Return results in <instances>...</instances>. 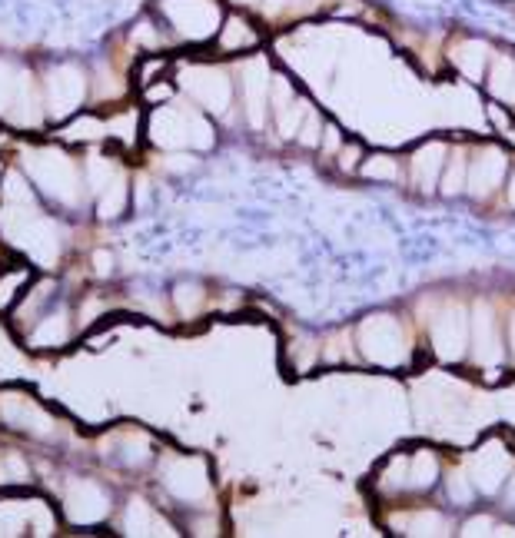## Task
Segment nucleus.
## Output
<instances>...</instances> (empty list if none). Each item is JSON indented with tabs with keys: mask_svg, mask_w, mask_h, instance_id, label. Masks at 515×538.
Listing matches in <instances>:
<instances>
[{
	"mask_svg": "<svg viewBox=\"0 0 515 538\" xmlns=\"http://www.w3.org/2000/svg\"><path fill=\"white\" fill-rule=\"evenodd\" d=\"M84 87L87 80L77 67L60 64L47 74V110L54 120H64L67 113H74L84 100Z\"/></svg>",
	"mask_w": 515,
	"mask_h": 538,
	"instance_id": "5",
	"label": "nucleus"
},
{
	"mask_svg": "<svg viewBox=\"0 0 515 538\" xmlns=\"http://www.w3.org/2000/svg\"><path fill=\"white\" fill-rule=\"evenodd\" d=\"M27 283V273L24 269H14V273H7V276H0V306H10L14 303V296H17V289Z\"/></svg>",
	"mask_w": 515,
	"mask_h": 538,
	"instance_id": "16",
	"label": "nucleus"
},
{
	"mask_svg": "<svg viewBox=\"0 0 515 538\" xmlns=\"http://www.w3.org/2000/svg\"><path fill=\"white\" fill-rule=\"evenodd\" d=\"M0 113L14 123H20V127H34L40 120L30 77L20 74V70H14L10 64H4V60H0Z\"/></svg>",
	"mask_w": 515,
	"mask_h": 538,
	"instance_id": "4",
	"label": "nucleus"
},
{
	"mask_svg": "<svg viewBox=\"0 0 515 538\" xmlns=\"http://www.w3.org/2000/svg\"><path fill=\"white\" fill-rule=\"evenodd\" d=\"M64 505H67L70 522L90 525V522H100L103 515L110 512V495L94 482H74L67 489V502Z\"/></svg>",
	"mask_w": 515,
	"mask_h": 538,
	"instance_id": "6",
	"label": "nucleus"
},
{
	"mask_svg": "<svg viewBox=\"0 0 515 538\" xmlns=\"http://www.w3.org/2000/svg\"><path fill=\"white\" fill-rule=\"evenodd\" d=\"M0 230L14 246L27 250L30 260H37L40 266H54L60 256V230L54 220L40 216L34 200H20V203H4L0 210Z\"/></svg>",
	"mask_w": 515,
	"mask_h": 538,
	"instance_id": "1",
	"label": "nucleus"
},
{
	"mask_svg": "<svg viewBox=\"0 0 515 538\" xmlns=\"http://www.w3.org/2000/svg\"><path fill=\"white\" fill-rule=\"evenodd\" d=\"M187 87L197 93V97L206 103L210 110H223L226 107V97H230V87L220 74H210V70H200V74H190Z\"/></svg>",
	"mask_w": 515,
	"mask_h": 538,
	"instance_id": "10",
	"label": "nucleus"
},
{
	"mask_svg": "<svg viewBox=\"0 0 515 538\" xmlns=\"http://www.w3.org/2000/svg\"><path fill=\"white\" fill-rule=\"evenodd\" d=\"M67 336H70V323H67V313H64V309H60V313L47 316V319H40V326L34 329V333H30V346L50 349V346L67 343Z\"/></svg>",
	"mask_w": 515,
	"mask_h": 538,
	"instance_id": "11",
	"label": "nucleus"
},
{
	"mask_svg": "<svg viewBox=\"0 0 515 538\" xmlns=\"http://www.w3.org/2000/svg\"><path fill=\"white\" fill-rule=\"evenodd\" d=\"M123 206H127V183H123V177H117L100 193V216L103 220H113V216L123 213Z\"/></svg>",
	"mask_w": 515,
	"mask_h": 538,
	"instance_id": "13",
	"label": "nucleus"
},
{
	"mask_svg": "<svg viewBox=\"0 0 515 538\" xmlns=\"http://www.w3.org/2000/svg\"><path fill=\"white\" fill-rule=\"evenodd\" d=\"M20 366V356L10 349V343H7V336L0 333V376H14L10 369H17Z\"/></svg>",
	"mask_w": 515,
	"mask_h": 538,
	"instance_id": "19",
	"label": "nucleus"
},
{
	"mask_svg": "<svg viewBox=\"0 0 515 538\" xmlns=\"http://www.w3.org/2000/svg\"><path fill=\"white\" fill-rule=\"evenodd\" d=\"M512 203H515V180H512Z\"/></svg>",
	"mask_w": 515,
	"mask_h": 538,
	"instance_id": "22",
	"label": "nucleus"
},
{
	"mask_svg": "<svg viewBox=\"0 0 515 538\" xmlns=\"http://www.w3.org/2000/svg\"><path fill=\"white\" fill-rule=\"evenodd\" d=\"M167 14L190 37H203L216 20V10L210 4H203V0H177V4H167Z\"/></svg>",
	"mask_w": 515,
	"mask_h": 538,
	"instance_id": "8",
	"label": "nucleus"
},
{
	"mask_svg": "<svg viewBox=\"0 0 515 538\" xmlns=\"http://www.w3.org/2000/svg\"><path fill=\"white\" fill-rule=\"evenodd\" d=\"M127 532L130 535H170L167 525H163L157 515L150 512V505L140 499H133L127 509Z\"/></svg>",
	"mask_w": 515,
	"mask_h": 538,
	"instance_id": "12",
	"label": "nucleus"
},
{
	"mask_svg": "<svg viewBox=\"0 0 515 538\" xmlns=\"http://www.w3.org/2000/svg\"><path fill=\"white\" fill-rule=\"evenodd\" d=\"M200 303H203V289L200 286H180L177 289V306H180V313L183 316H193L200 309Z\"/></svg>",
	"mask_w": 515,
	"mask_h": 538,
	"instance_id": "17",
	"label": "nucleus"
},
{
	"mask_svg": "<svg viewBox=\"0 0 515 538\" xmlns=\"http://www.w3.org/2000/svg\"><path fill=\"white\" fill-rule=\"evenodd\" d=\"M429 153L432 150L422 153V160H412V167H419L422 183H432V180H436V173H442V160H429Z\"/></svg>",
	"mask_w": 515,
	"mask_h": 538,
	"instance_id": "20",
	"label": "nucleus"
},
{
	"mask_svg": "<svg viewBox=\"0 0 515 538\" xmlns=\"http://www.w3.org/2000/svg\"><path fill=\"white\" fill-rule=\"evenodd\" d=\"M150 137L153 143H160V147H210L213 143L210 127H206L197 113L177 110V107H167L153 117Z\"/></svg>",
	"mask_w": 515,
	"mask_h": 538,
	"instance_id": "3",
	"label": "nucleus"
},
{
	"mask_svg": "<svg viewBox=\"0 0 515 538\" xmlns=\"http://www.w3.org/2000/svg\"><path fill=\"white\" fill-rule=\"evenodd\" d=\"M24 170L47 196H54V200L67 203V206L80 203V170L74 167V160L64 157V153L34 150L24 157Z\"/></svg>",
	"mask_w": 515,
	"mask_h": 538,
	"instance_id": "2",
	"label": "nucleus"
},
{
	"mask_svg": "<svg viewBox=\"0 0 515 538\" xmlns=\"http://www.w3.org/2000/svg\"><path fill=\"white\" fill-rule=\"evenodd\" d=\"M100 133H107V127H103L100 120H90V117L77 120L74 127H67V137L70 140H94V137H100Z\"/></svg>",
	"mask_w": 515,
	"mask_h": 538,
	"instance_id": "18",
	"label": "nucleus"
},
{
	"mask_svg": "<svg viewBox=\"0 0 515 538\" xmlns=\"http://www.w3.org/2000/svg\"><path fill=\"white\" fill-rule=\"evenodd\" d=\"M20 479H27V465L17 452H7L0 459V482H20Z\"/></svg>",
	"mask_w": 515,
	"mask_h": 538,
	"instance_id": "15",
	"label": "nucleus"
},
{
	"mask_svg": "<svg viewBox=\"0 0 515 538\" xmlns=\"http://www.w3.org/2000/svg\"><path fill=\"white\" fill-rule=\"evenodd\" d=\"M113 180H117V170H113L107 160L94 157V160L87 163V183L94 186L97 193H103V190H107V186H110Z\"/></svg>",
	"mask_w": 515,
	"mask_h": 538,
	"instance_id": "14",
	"label": "nucleus"
},
{
	"mask_svg": "<svg viewBox=\"0 0 515 538\" xmlns=\"http://www.w3.org/2000/svg\"><path fill=\"white\" fill-rule=\"evenodd\" d=\"M0 412H4V419L17 429H30V432H37V436H47L50 432V419L37 406H30L24 396H4Z\"/></svg>",
	"mask_w": 515,
	"mask_h": 538,
	"instance_id": "9",
	"label": "nucleus"
},
{
	"mask_svg": "<svg viewBox=\"0 0 515 538\" xmlns=\"http://www.w3.org/2000/svg\"><path fill=\"white\" fill-rule=\"evenodd\" d=\"M94 266H97V273H100V276H107L110 269H113V256H110V253H103V250L94 253Z\"/></svg>",
	"mask_w": 515,
	"mask_h": 538,
	"instance_id": "21",
	"label": "nucleus"
},
{
	"mask_svg": "<svg viewBox=\"0 0 515 538\" xmlns=\"http://www.w3.org/2000/svg\"><path fill=\"white\" fill-rule=\"evenodd\" d=\"M167 489L177 495V499H203L210 482H206V465L200 459H180L173 469L167 472Z\"/></svg>",
	"mask_w": 515,
	"mask_h": 538,
	"instance_id": "7",
	"label": "nucleus"
}]
</instances>
